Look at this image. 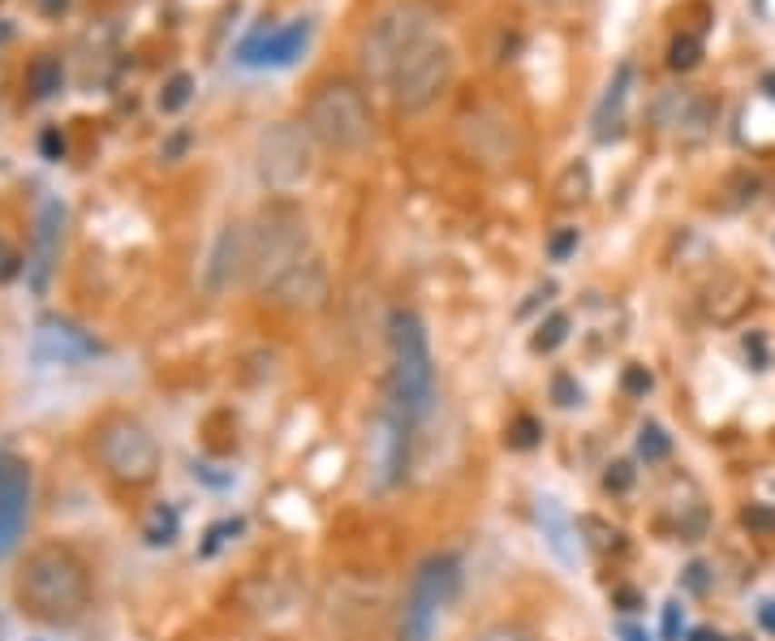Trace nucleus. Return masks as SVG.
<instances>
[{
	"mask_svg": "<svg viewBox=\"0 0 775 641\" xmlns=\"http://www.w3.org/2000/svg\"><path fill=\"white\" fill-rule=\"evenodd\" d=\"M629 86H633V65L621 61V65H616V78L608 83V91H603V99H599V108H594V143H611V138H621Z\"/></svg>",
	"mask_w": 775,
	"mask_h": 641,
	"instance_id": "f3484780",
	"label": "nucleus"
},
{
	"mask_svg": "<svg viewBox=\"0 0 775 641\" xmlns=\"http://www.w3.org/2000/svg\"><path fill=\"white\" fill-rule=\"evenodd\" d=\"M17 271H22V254H17V250H9L5 242H0V280H14Z\"/></svg>",
	"mask_w": 775,
	"mask_h": 641,
	"instance_id": "f704fd0d",
	"label": "nucleus"
},
{
	"mask_svg": "<svg viewBox=\"0 0 775 641\" xmlns=\"http://www.w3.org/2000/svg\"><path fill=\"white\" fill-rule=\"evenodd\" d=\"M314 250H311V232H306V220L293 207H267L259 212V220L250 224V271L246 280L267 293L276 280H284L297 263H306Z\"/></svg>",
	"mask_w": 775,
	"mask_h": 641,
	"instance_id": "39448f33",
	"label": "nucleus"
},
{
	"mask_svg": "<svg viewBox=\"0 0 775 641\" xmlns=\"http://www.w3.org/2000/svg\"><path fill=\"white\" fill-rule=\"evenodd\" d=\"M452 69H457V56L448 48L440 35H431L422 39L418 48L392 69V78H388V91H392V104L401 113H427L435 99L448 91L452 83Z\"/></svg>",
	"mask_w": 775,
	"mask_h": 641,
	"instance_id": "6e6552de",
	"label": "nucleus"
},
{
	"mask_svg": "<svg viewBox=\"0 0 775 641\" xmlns=\"http://www.w3.org/2000/svg\"><path fill=\"white\" fill-rule=\"evenodd\" d=\"M39 147H44V155H48V160H61V155H65V138H61V130H44Z\"/></svg>",
	"mask_w": 775,
	"mask_h": 641,
	"instance_id": "c9c22d12",
	"label": "nucleus"
},
{
	"mask_svg": "<svg viewBox=\"0 0 775 641\" xmlns=\"http://www.w3.org/2000/svg\"><path fill=\"white\" fill-rule=\"evenodd\" d=\"M573 250H578V229H564V232H556V237L547 242V254H551L556 263H564Z\"/></svg>",
	"mask_w": 775,
	"mask_h": 641,
	"instance_id": "c756f323",
	"label": "nucleus"
},
{
	"mask_svg": "<svg viewBox=\"0 0 775 641\" xmlns=\"http://www.w3.org/2000/svg\"><path fill=\"white\" fill-rule=\"evenodd\" d=\"M61 224H65V207H61L56 198H48L44 212H39V263H35L39 267V276H35V284H44V276H48L56 242H61Z\"/></svg>",
	"mask_w": 775,
	"mask_h": 641,
	"instance_id": "a211bd4d",
	"label": "nucleus"
},
{
	"mask_svg": "<svg viewBox=\"0 0 775 641\" xmlns=\"http://www.w3.org/2000/svg\"><path fill=\"white\" fill-rule=\"evenodd\" d=\"M759 625H762V628H767V633H771V637H775V598H767V603H762V607H759Z\"/></svg>",
	"mask_w": 775,
	"mask_h": 641,
	"instance_id": "e433bc0d",
	"label": "nucleus"
},
{
	"mask_svg": "<svg viewBox=\"0 0 775 641\" xmlns=\"http://www.w3.org/2000/svg\"><path fill=\"white\" fill-rule=\"evenodd\" d=\"M651 383H655V379H651V370H646V366H629V370H625V392L629 396H646V392H651Z\"/></svg>",
	"mask_w": 775,
	"mask_h": 641,
	"instance_id": "2f4dec72",
	"label": "nucleus"
},
{
	"mask_svg": "<svg viewBox=\"0 0 775 641\" xmlns=\"http://www.w3.org/2000/svg\"><path fill=\"white\" fill-rule=\"evenodd\" d=\"M69 5H74V0H44V14H48V17H56V14H65Z\"/></svg>",
	"mask_w": 775,
	"mask_h": 641,
	"instance_id": "58836bf2",
	"label": "nucleus"
},
{
	"mask_svg": "<svg viewBox=\"0 0 775 641\" xmlns=\"http://www.w3.org/2000/svg\"><path fill=\"white\" fill-rule=\"evenodd\" d=\"M564 340H569V314L556 311L547 323H539V331H534V340H530V345H534V353H556Z\"/></svg>",
	"mask_w": 775,
	"mask_h": 641,
	"instance_id": "5701e85b",
	"label": "nucleus"
},
{
	"mask_svg": "<svg viewBox=\"0 0 775 641\" xmlns=\"http://www.w3.org/2000/svg\"><path fill=\"white\" fill-rule=\"evenodd\" d=\"M306 130L323 151L353 155L371 143V108L353 83H323L306 104Z\"/></svg>",
	"mask_w": 775,
	"mask_h": 641,
	"instance_id": "423d86ee",
	"label": "nucleus"
},
{
	"mask_svg": "<svg viewBox=\"0 0 775 641\" xmlns=\"http://www.w3.org/2000/svg\"><path fill=\"white\" fill-rule=\"evenodd\" d=\"M86 452L104 474V482H113L116 491H147L164 469L160 439L151 435L143 418H134L125 409H113L99 418L91 435H86Z\"/></svg>",
	"mask_w": 775,
	"mask_h": 641,
	"instance_id": "7ed1b4c3",
	"label": "nucleus"
},
{
	"mask_svg": "<svg viewBox=\"0 0 775 641\" xmlns=\"http://www.w3.org/2000/svg\"><path fill=\"white\" fill-rule=\"evenodd\" d=\"M35 512V474L31 460L17 452H0V559L22 547Z\"/></svg>",
	"mask_w": 775,
	"mask_h": 641,
	"instance_id": "9d476101",
	"label": "nucleus"
},
{
	"mask_svg": "<svg viewBox=\"0 0 775 641\" xmlns=\"http://www.w3.org/2000/svg\"><path fill=\"white\" fill-rule=\"evenodd\" d=\"M267 297L281 306V311H319L328 301V263L311 254L306 263H297L284 280H276Z\"/></svg>",
	"mask_w": 775,
	"mask_h": 641,
	"instance_id": "4468645a",
	"label": "nucleus"
},
{
	"mask_svg": "<svg viewBox=\"0 0 775 641\" xmlns=\"http://www.w3.org/2000/svg\"><path fill=\"white\" fill-rule=\"evenodd\" d=\"M9 590H14V607L22 611V620H31L39 628L78 625L91 611V598H95L86 559L65 543L31 547L17 559Z\"/></svg>",
	"mask_w": 775,
	"mask_h": 641,
	"instance_id": "f257e3e1",
	"label": "nucleus"
},
{
	"mask_svg": "<svg viewBox=\"0 0 775 641\" xmlns=\"http://www.w3.org/2000/svg\"><path fill=\"white\" fill-rule=\"evenodd\" d=\"M556 194H561L564 207L586 202V194H591V168H586V164H569V168H564V177L556 182Z\"/></svg>",
	"mask_w": 775,
	"mask_h": 641,
	"instance_id": "412c9836",
	"label": "nucleus"
},
{
	"mask_svg": "<svg viewBox=\"0 0 775 641\" xmlns=\"http://www.w3.org/2000/svg\"><path fill=\"white\" fill-rule=\"evenodd\" d=\"M435 353L427 323L413 311H396L388 323V409L405 427H422L435 409Z\"/></svg>",
	"mask_w": 775,
	"mask_h": 641,
	"instance_id": "f03ea898",
	"label": "nucleus"
},
{
	"mask_svg": "<svg viewBox=\"0 0 775 641\" xmlns=\"http://www.w3.org/2000/svg\"><path fill=\"white\" fill-rule=\"evenodd\" d=\"M603 491H608V495L633 491V465H629V460H616V465H608V474H603Z\"/></svg>",
	"mask_w": 775,
	"mask_h": 641,
	"instance_id": "a878e982",
	"label": "nucleus"
},
{
	"mask_svg": "<svg viewBox=\"0 0 775 641\" xmlns=\"http://www.w3.org/2000/svg\"><path fill=\"white\" fill-rule=\"evenodd\" d=\"M707 568H702V564H690V577H685V581H690V590H707Z\"/></svg>",
	"mask_w": 775,
	"mask_h": 641,
	"instance_id": "4c0bfd02",
	"label": "nucleus"
},
{
	"mask_svg": "<svg viewBox=\"0 0 775 641\" xmlns=\"http://www.w3.org/2000/svg\"><path fill=\"white\" fill-rule=\"evenodd\" d=\"M95 353H99V345L83 328H74V323H65V319H44V323H39V336H35V358H39V362L74 366V362L95 358Z\"/></svg>",
	"mask_w": 775,
	"mask_h": 641,
	"instance_id": "2eb2a0df",
	"label": "nucleus"
},
{
	"mask_svg": "<svg viewBox=\"0 0 775 641\" xmlns=\"http://www.w3.org/2000/svg\"><path fill=\"white\" fill-rule=\"evenodd\" d=\"M474 641H539V633L526 625H517V620H495V625L479 628V637Z\"/></svg>",
	"mask_w": 775,
	"mask_h": 641,
	"instance_id": "393cba45",
	"label": "nucleus"
},
{
	"mask_svg": "<svg viewBox=\"0 0 775 641\" xmlns=\"http://www.w3.org/2000/svg\"><path fill=\"white\" fill-rule=\"evenodd\" d=\"M655 116H660V125L677 133H702L715 121V104L707 95H698V91H668L660 99Z\"/></svg>",
	"mask_w": 775,
	"mask_h": 641,
	"instance_id": "dca6fc26",
	"label": "nucleus"
},
{
	"mask_svg": "<svg viewBox=\"0 0 775 641\" xmlns=\"http://www.w3.org/2000/svg\"><path fill=\"white\" fill-rule=\"evenodd\" d=\"M741 521L750 529H775V508L771 504H750V508L741 512Z\"/></svg>",
	"mask_w": 775,
	"mask_h": 641,
	"instance_id": "7c9ffc66",
	"label": "nucleus"
},
{
	"mask_svg": "<svg viewBox=\"0 0 775 641\" xmlns=\"http://www.w3.org/2000/svg\"><path fill=\"white\" fill-rule=\"evenodd\" d=\"M410 435H413V427H405L392 409L380 413L375 435H371V465H375V482H380V487H396V482L405 478V465H410Z\"/></svg>",
	"mask_w": 775,
	"mask_h": 641,
	"instance_id": "ddd939ff",
	"label": "nucleus"
},
{
	"mask_svg": "<svg viewBox=\"0 0 775 641\" xmlns=\"http://www.w3.org/2000/svg\"><path fill=\"white\" fill-rule=\"evenodd\" d=\"M465 581V564L457 551H435L413 568L405 598H401V616H396V641H435L444 625L448 607L457 603Z\"/></svg>",
	"mask_w": 775,
	"mask_h": 641,
	"instance_id": "20e7f679",
	"label": "nucleus"
},
{
	"mask_svg": "<svg viewBox=\"0 0 775 641\" xmlns=\"http://www.w3.org/2000/svg\"><path fill=\"white\" fill-rule=\"evenodd\" d=\"M504 439H509V448H534V444H539V422L522 413V418L509 427V435H504Z\"/></svg>",
	"mask_w": 775,
	"mask_h": 641,
	"instance_id": "bb28decb",
	"label": "nucleus"
},
{
	"mask_svg": "<svg viewBox=\"0 0 775 641\" xmlns=\"http://www.w3.org/2000/svg\"><path fill=\"white\" fill-rule=\"evenodd\" d=\"M578 400H581V388H578V383H573L569 375L556 379V405H564V409H569V405H578Z\"/></svg>",
	"mask_w": 775,
	"mask_h": 641,
	"instance_id": "72a5a7b5",
	"label": "nucleus"
},
{
	"mask_svg": "<svg viewBox=\"0 0 775 641\" xmlns=\"http://www.w3.org/2000/svg\"><path fill=\"white\" fill-rule=\"evenodd\" d=\"M311 44V22H289V26H259L250 35L237 61L242 65H293Z\"/></svg>",
	"mask_w": 775,
	"mask_h": 641,
	"instance_id": "f8f14e48",
	"label": "nucleus"
},
{
	"mask_svg": "<svg viewBox=\"0 0 775 641\" xmlns=\"http://www.w3.org/2000/svg\"><path fill=\"white\" fill-rule=\"evenodd\" d=\"M435 35V9H431L427 0H401L392 9H383L375 22H371V31L363 39V65L371 78H380L388 83L392 78V69L410 56L422 39Z\"/></svg>",
	"mask_w": 775,
	"mask_h": 641,
	"instance_id": "0eeeda50",
	"label": "nucleus"
},
{
	"mask_svg": "<svg viewBox=\"0 0 775 641\" xmlns=\"http://www.w3.org/2000/svg\"><path fill=\"white\" fill-rule=\"evenodd\" d=\"M173 534H177V512L160 508V512H155V526L147 529V538H151V543H173Z\"/></svg>",
	"mask_w": 775,
	"mask_h": 641,
	"instance_id": "c85d7f7f",
	"label": "nucleus"
},
{
	"mask_svg": "<svg viewBox=\"0 0 775 641\" xmlns=\"http://www.w3.org/2000/svg\"><path fill=\"white\" fill-rule=\"evenodd\" d=\"M314 173V138L306 125L281 121L259 138V177L267 190L289 194L297 185H306Z\"/></svg>",
	"mask_w": 775,
	"mask_h": 641,
	"instance_id": "1a4fd4ad",
	"label": "nucleus"
},
{
	"mask_svg": "<svg viewBox=\"0 0 775 641\" xmlns=\"http://www.w3.org/2000/svg\"><path fill=\"white\" fill-rule=\"evenodd\" d=\"M61 86H65V65H61V56H52V52L35 56L31 69H26V91H31L35 99H52Z\"/></svg>",
	"mask_w": 775,
	"mask_h": 641,
	"instance_id": "6ab92c4d",
	"label": "nucleus"
},
{
	"mask_svg": "<svg viewBox=\"0 0 775 641\" xmlns=\"http://www.w3.org/2000/svg\"><path fill=\"white\" fill-rule=\"evenodd\" d=\"M9 39H14V26H9V22H5V17H0V48H5V44H9Z\"/></svg>",
	"mask_w": 775,
	"mask_h": 641,
	"instance_id": "a19ab883",
	"label": "nucleus"
},
{
	"mask_svg": "<svg viewBox=\"0 0 775 641\" xmlns=\"http://www.w3.org/2000/svg\"><path fill=\"white\" fill-rule=\"evenodd\" d=\"M194 99V74H173L164 83V91H160V113H182L185 104Z\"/></svg>",
	"mask_w": 775,
	"mask_h": 641,
	"instance_id": "4be33fe9",
	"label": "nucleus"
},
{
	"mask_svg": "<svg viewBox=\"0 0 775 641\" xmlns=\"http://www.w3.org/2000/svg\"><path fill=\"white\" fill-rule=\"evenodd\" d=\"M681 628H685L681 603H668V607H663V641H681Z\"/></svg>",
	"mask_w": 775,
	"mask_h": 641,
	"instance_id": "473e14b6",
	"label": "nucleus"
},
{
	"mask_svg": "<svg viewBox=\"0 0 775 641\" xmlns=\"http://www.w3.org/2000/svg\"><path fill=\"white\" fill-rule=\"evenodd\" d=\"M638 457H642L646 465L668 460L672 457V435H668L660 422H642V430H638Z\"/></svg>",
	"mask_w": 775,
	"mask_h": 641,
	"instance_id": "aec40b11",
	"label": "nucleus"
},
{
	"mask_svg": "<svg viewBox=\"0 0 775 641\" xmlns=\"http://www.w3.org/2000/svg\"><path fill=\"white\" fill-rule=\"evenodd\" d=\"M698 61H702V39H698V35H681V39H672V48H668V65L677 69V74L698 69Z\"/></svg>",
	"mask_w": 775,
	"mask_h": 641,
	"instance_id": "b1692460",
	"label": "nucleus"
},
{
	"mask_svg": "<svg viewBox=\"0 0 775 641\" xmlns=\"http://www.w3.org/2000/svg\"><path fill=\"white\" fill-rule=\"evenodd\" d=\"M690 641H720V633H710V628H693Z\"/></svg>",
	"mask_w": 775,
	"mask_h": 641,
	"instance_id": "ea45409f",
	"label": "nucleus"
},
{
	"mask_svg": "<svg viewBox=\"0 0 775 641\" xmlns=\"http://www.w3.org/2000/svg\"><path fill=\"white\" fill-rule=\"evenodd\" d=\"M246 271H250V229L246 224H224L220 237H215L212 254H207L203 284H207L212 297H220V293H229Z\"/></svg>",
	"mask_w": 775,
	"mask_h": 641,
	"instance_id": "9b49d317",
	"label": "nucleus"
},
{
	"mask_svg": "<svg viewBox=\"0 0 775 641\" xmlns=\"http://www.w3.org/2000/svg\"><path fill=\"white\" fill-rule=\"evenodd\" d=\"M242 529H246V526H242V517H237V521H220V526H215L212 534H207V543H203V556H215L220 547L229 543V534H233V538H237Z\"/></svg>",
	"mask_w": 775,
	"mask_h": 641,
	"instance_id": "cd10ccee",
	"label": "nucleus"
}]
</instances>
